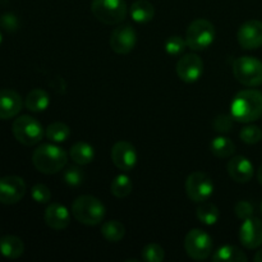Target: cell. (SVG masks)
Returning <instances> with one entry per match:
<instances>
[{"mask_svg":"<svg viewBox=\"0 0 262 262\" xmlns=\"http://www.w3.org/2000/svg\"><path fill=\"white\" fill-rule=\"evenodd\" d=\"M45 223L49 228L54 230H63L71 223L69 210L59 202H53L46 207Z\"/></svg>","mask_w":262,"mask_h":262,"instance_id":"ac0fdd59","label":"cell"},{"mask_svg":"<svg viewBox=\"0 0 262 262\" xmlns=\"http://www.w3.org/2000/svg\"><path fill=\"white\" fill-rule=\"evenodd\" d=\"M63 178L67 186L78 187L83 183L84 173L81 169V165L78 166V164H77V165L68 166V168L66 169V171H64L63 174Z\"/></svg>","mask_w":262,"mask_h":262,"instance_id":"f546056e","label":"cell"},{"mask_svg":"<svg viewBox=\"0 0 262 262\" xmlns=\"http://www.w3.org/2000/svg\"><path fill=\"white\" fill-rule=\"evenodd\" d=\"M2 41H3V36H2V32H0V45H2Z\"/></svg>","mask_w":262,"mask_h":262,"instance_id":"f35d334b","label":"cell"},{"mask_svg":"<svg viewBox=\"0 0 262 262\" xmlns=\"http://www.w3.org/2000/svg\"><path fill=\"white\" fill-rule=\"evenodd\" d=\"M253 260H255L256 262H262V250H260L257 253H256L255 257H253Z\"/></svg>","mask_w":262,"mask_h":262,"instance_id":"8d00e7d4","label":"cell"},{"mask_svg":"<svg viewBox=\"0 0 262 262\" xmlns=\"http://www.w3.org/2000/svg\"><path fill=\"white\" fill-rule=\"evenodd\" d=\"M215 40V27L210 20L199 18L189 23L186 31L187 46L193 51L206 50Z\"/></svg>","mask_w":262,"mask_h":262,"instance_id":"5b68a950","label":"cell"},{"mask_svg":"<svg viewBox=\"0 0 262 262\" xmlns=\"http://www.w3.org/2000/svg\"><path fill=\"white\" fill-rule=\"evenodd\" d=\"M214 182L202 171H194L189 174L186 181V193L191 201L196 204L209 201L210 197L214 194Z\"/></svg>","mask_w":262,"mask_h":262,"instance_id":"9c48e42d","label":"cell"},{"mask_svg":"<svg viewBox=\"0 0 262 262\" xmlns=\"http://www.w3.org/2000/svg\"><path fill=\"white\" fill-rule=\"evenodd\" d=\"M214 262H247V256L237 246H223L212 255Z\"/></svg>","mask_w":262,"mask_h":262,"instance_id":"603a6c76","label":"cell"},{"mask_svg":"<svg viewBox=\"0 0 262 262\" xmlns=\"http://www.w3.org/2000/svg\"><path fill=\"white\" fill-rule=\"evenodd\" d=\"M177 74L186 83L197 82L204 74V61L197 54H184L177 63Z\"/></svg>","mask_w":262,"mask_h":262,"instance_id":"7c38bea8","label":"cell"},{"mask_svg":"<svg viewBox=\"0 0 262 262\" xmlns=\"http://www.w3.org/2000/svg\"><path fill=\"white\" fill-rule=\"evenodd\" d=\"M91 12L104 25H120L127 18L128 7L124 0H92Z\"/></svg>","mask_w":262,"mask_h":262,"instance_id":"277c9868","label":"cell"},{"mask_svg":"<svg viewBox=\"0 0 262 262\" xmlns=\"http://www.w3.org/2000/svg\"><path fill=\"white\" fill-rule=\"evenodd\" d=\"M112 161L119 170L129 171L136 166L138 160L135 146L128 141H118L112 147Z\"/></svg>","mask_w":262,"mask_h":262,"instance_id":"4fadbf2b","label":"cell"},{"mask_svg":"<svg viewBox=\"0 0 262 262\" xmlns=\"http://www.w3.org/2000/svg\"><path fill=\"white\" fill-rule=\"evenodd\" d=\"M68 154L55 143H42L32 154V164L40 173L56 174L66 168Z\"/></svg>","mask_w":262,"mask_h":262,"instance_id":"7a4b0ae2","label":"cell"},{"mask_svg":"<svg viewBox=\"0 0 262 262\" xmlns=\"http://www.w3.org/2000/svg\"><path fill=\"white\" fill-rule=\"evenodd\" d=\"M25 252V245L22 239L15 235H5L0 238V255L9 260L19 258Z\"/></svg>","mask_w":262,"mask_h":262,"instance_id":"d6986e66","label":"cell"},{"mask_svg":"<svg viewBox=\"0 0 262 262\" xmlns=\"http://www.w3.org/2000/svg\"><path fill=\"white\" fill-rule=\"evenodd\" d=\"M187 255L196 261L206 260L212 253V238L202 229H192L184 238Z\"/></svg>","mask_w":262,"mask_h":262,"instance_id":"ba28073f","label":"cell"},{"mask_svg":"<svg viewBox=\"0 0 262 262\" xmlns=\"http://www.w3.org/2000/svg\"><path fill=\"white\" fill-rule=\"evenodd\" d=\"M106 209L99 199L89 194L77 197L72 204V215L81 224L94 227L104 220Z\"/></svg>","mask_w":262,"mask_h":262,"instance_id":"3957f363","label":"cell"},{"mask_svg":"<svg viewBox=\"0 0 262 262\" xmlns=\"http://www.w3.org/2000/svg\"><path fill=\"white\" fill-rule=\"evenodd\" d=\"M50 105V96L45 90L41 89H33L32 91L28 92L25 100V106L27 107L30 112L33 113H41L45 112Z\"/></svg>","mask_w":262,"mask_h":262,"instance_id":"ffe728a7","label":"cell"},{"mask_svg":"<svg viewBox=\"0 0 262 262\" xmlns=\"http://www.w3.org/2000/svg\"><path fill=\"white\" fill-rule=\"evenodd\" d=\"M233 74L246 87L262 84V61L253 56H239L233 63Z\"/></svg>","mask_w":262,"mask_h":262,"instance_id":"8992f818","label":"cell"},{"mask_svg":"<svg viewBox=\"0 0 262 262\" xmlns=\"http://www.w3.org/2000/svg\"><path fill=\"white\" fill-rule=\"evenodd\" d=\"M12 132L15 140L25 146L37 145L45 136L41 123L30 115L18 117L13 122Z\"/></svg>","mask_w":262,"mask_h":262,"instance_id":"52a82bcc","label":"cell"},{"mask_svg":"<svg viewBox=\"0 0 262 262\" xmlns=\"http://www.w3.org/2000/svg\"><path fill=\"white\" fill-rule=\"evenodd\" d=\"M233 125H234V118L232 117V114L230 115L220 114L217 115V117L214 119V122H212V127H214V129L216 130V132L222 133V135L230 132Z\"/></svg>","mask_w":262,"mask_h":262,"instance_id":"d6a6232c","label":"cell"},{"mask_svg":"<svg viewBox=\"0 0 262 262\" xmlns=\"http://www.w3.org/2000/svg\"><path fill=\"white\" fill-rule=\"evenodd\" d=\"M230 114L239 123H251L262 115V92L255 89L242 90L233 97Z\"/></svg>","mask_w":262,"mask_h":262,"instance_id":"6da1fadb","label":"cell"},{"mask_svg":"<svg viewBox=\"0 0 262 262\" xmlns=\"http://www.w3.org/2000/svg\"><path fill=\"white\" fill-rule=\"evenodd\" d=\"M27 186L18 176H7L0 178V204L14 205L25 197Z\"/></svg>","mask_w":262,"mask_h":262,"instance_id":"8fae6325","label":"cell"},{"mask_svg":"<svg viewBox=\"0 0 262 262\" xmlns=\"http://www.w3.org/2000/svg\"><path fill=\"white\" fill-rule=\"evenodd\" d=\"M101 234L107 242H119L124 238L125 228L118 220H109L101 225Z\"/></svg>","mask_w":262,"mask_h":262,"instance_id":"484cf974","label":"cell"},{"mask_svg":"<svg viewBox=\"0 0 262 262\" xmlns=\"http://www.w3.org/2000/svg\"><path fill=\"white\" fill-rule=\"evenodd\" d=\"M239 137L247 145H256L262 140V130L257 125H246L241 129Z\"/></svg>","mask_w":262,"mask_h":262,"instance_id":"1f68e13d","label":"cell"},{"mask_svg":"<svg viewBox=\"0 0 262 262\" xmlns=\"http://www.w3.org/2000/svg\"><path fill=\"white\" fill-rule=\"evenodd\" d=\"M239 241L247 250H256L262 245V222L251 216L243 220L239 229Z\"/></svg>","mask_w":262,"mask_h":262,"instance_id":"9a60e30c","label":"cell"},{"mask_svg":"<svg viewBox=\"0 0 262 262\" xmlns=\"http://www.w3.org/2000/svg\"><path fill=\"white\" fill-rule=\"evenodd\" d=\"M257 179H258V182H260V184H262V164L257 170Z\"/></svg>","mask_w":262,"mask_h":262,"instance_id":"74e56055","label":"cell"},{"mask_svg":"<svg viewBox=\"0 0 262 262\" xmlns=\"http://www.w3.org/2000/svg\"><path fill=\"white\" fill-rule=\"evenodd\" d=\"M186 48H188V46H187V41L186 38H183L182 36H170V37L165 41V51L168 55H181Z\"/></svg>","mask_w":262,"mask_h":262,"instance_id":"4dcf8cb0","label":"cell"},{"mask_svg":"<svg viewBox=\"0 0 262 262\" xmlns=\"http://www.w3.org/2000/svg\"><path fill=\"white\" fill-rule=\"evenodd\" d=\"M261 212H262V204H261Z\"/></svg>","mask_w":262,"mask_h":262,"instance_id":"ab89813d","label":"cell"},{"mask_svg":"<svg viewBox=\"0 0 262 262\" xmlns=\"http://www.w3.org/2000/svg\"><path fill=\"white\" fill-rule=\"evenodd\" d=\"M133 189V183L130 181V178L125 174H119L114 178V181L110 184V192H112L113 196H115L117 199H125L127 196H129L132 193Z\"/></svg>","mask_w":262,"mask_h":262,"instance_id":"4316f807","label":"cell"},{"mask_svg":"<svg viewBox=\"0 0 262 262\" xmlns=\"http://www.w3.org/2000/svg\"><path fill=\"white\" fill-rule=\"evenodd\" d=\"M210 150L212 155L219 159H228L234 155L235 145L230 138L224 136H217L210 143Z\"/></svg>","mask_w":262,"mask_h":262,"instance_id":"cb8c5ba5","label":"cell"},{"mask_svg":"<svg viewBox=\"0 0 262 262\" xmlns=\"http://www.w3.org/2000/svg\"><path fill=\"white\" fill-rule=\"evenodd\" d=\"M110 48L119 55H127L137 43V32L130 25H119L110 33Z\"/></svg>","mask_w":262,"mask_h":262,"instance_id":"30bf717a","label":"cell"},{"mask_svg":"<svg viewBox=\"0 0 262 262\" xmlns=\"http://www.w3.org/2000/svg\"><path fill=\"white\" fill-rule=\"evenodd\" d=\"M142 260L146 262H163L165 258L164 248L158 243H148L142 248Z\"/></svg>","mask_w":262,"mask_h":262,"instance_id":"f1b7e54d","label":"cell"},{"mask_svg":"<svg viewBox=\"0 0 262 262\" xmlns=\"http://www.w3.org/2000/svg\"><path fill=\"white\" fill-rule=\"evenodd\" d=\"M31 196L37 204H48L51 200V192L48 186L38 183L31 188Z\"/></svg>","mask_w":262,"mask_h":262,"instance_id":"836d02e7","label":"cell"},{"mask_svg":"<svg viewBox=\"0 0 262 262\" xmlns=\"http://www.w3.org/2000/svg\"><path fill=\"white\" fill-rule=\"evenodd\" d=\"M23 107L22 96L10 89L0 90V119L7 120L17 117Z\"/></svg>","mask_w":262,"mask_h":262,"instance_id":"2e32d148","label":"cell"},{"mask_svg":"<svg viewBox=\"0 0 262 262\" xmlns=\"http://www.w3.org/2000/svg\"><path fill=\"white\" fill-rule=\"evenodd\" d=\"M129 14L136 23H147L155 15V8L148 0H136L129 9Z\"/></svg>","mask_w":262,"mask_h":262,"instance_id":"7402d4cb","label":"cell"},{"mask_svg":"<svg viewBox=\"0 0 262 262\" xmlns=\"http://www.w3.org/2000/svg\"><path fill=\"white\" fill-rule=\"evenodd\" d=\"M45 136L53 143L66 142L69 136H71V128L63 122H54L50 125H48L45 130Z\"/></svg>","mask_w":262,"mask_h":262,"instance_id":"83f0119b","label":"cell"},{"mask_svg":"<svg viewBox=\"0 0 262 262\" xmlns=\"http://www.w3.org/2000/svg\"><path fill=\"white\" fill-rule=\"evenodd\" d=\"M238 43L246 50H256L262 46V22L251 19L243 23L237 32Z\"/></svg>","mask_w":262,"mask_h":262,"instance_id":"5bb4252c","label":"cell"},{"mask_svg":"<svg viewBox=\"0 0 262 262\" xmlns=\"http://www.w3.org/2000/svg\"><path fill=\"white\" fill-rule=\"evenodd\" d=\"M0 26L4 28L5 31H9V32H13L18 28L19 26V20H18L17 15L13 14V13H5L0 17Z\"/></svg>","mask_w":262,"mask_h":262,"instance_id":"d590c367","label":"cell"},{"mask_svg":"<svg viewBox=\"0 0 262 262\" xmlns=\"http://www.w3.org/2000/svg\"><path fill=\"white\" fill-rule=\"evenodd\" d=\"M227 170L230 178L237 183H247L255 174L252 163L245 156H234L230 159L227 165Z\"/></svg>","mask_w":262,"mask_h":262,"instance_id":"e0dca14e","label":"cell"},{"mask_svg":"<svg viewBox=\"0 0 262 262\" xmlns=\"http://www.w3.org/2000/svg\"><path fill=\"white\" fill-rule=\"evenodd\" d=\"M69 156H71L72 161L78 165H89L94 161L95 159V150L90 143L84 142V141H79L76 142L71 147L69 151Z\"/></svg>","mask_w":262,"mask_h":262,"instance_id":"44dd1931","label":"cell"},{"mask_svg":"<svg viewBox=\"0 0 262 262\" xmlns=\"http://www.w3.org/2000/svg\"><path fill=\"white\" fill-rule=\"evenodd\" d=\"M197 219L204 225H214L219 222L220 211L216 205L211 202H202L196 210Z\"/></svg>","mask_w":262,"mask_h":262,"instance_id":"d4e9b609","label":"cell"},{"mask_svg":"<svg viewBox=\"0 0 262 262\" xmlns=\"http://www.w3.org/2000/svg\"><path fill=\"white\" fill-rule=\"evenodd\" d=\"M234 212L238 219L246 220L253 216V206L248 201H238L234 206Z\"/></svg>","mask_w":262,"mask_h":262,"instance_id":"e575fe53","label":"cell"}]
</instances>
